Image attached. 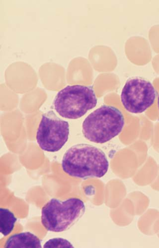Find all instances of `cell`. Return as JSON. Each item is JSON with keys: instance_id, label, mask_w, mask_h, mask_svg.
I'll return each instance as SVG.
<instances>
[{"instance_id": "5b68a950", "label": "cell", "mask_w": 159, "mask_h": 248, "mask_svg": "<svg viewBox=\"0 0 159 248\" xmlns=\"http://www.w3.org/2000/svg\"><path fill=\"white\" fill-rule=\"evenodd\" d=\"M69 134V123L60 119L53 111H50L43 115L36 139L38 146L42 150L55 153L64 146Z\"/></svg>"}, {"instance_id": "3957f363", "label": "cell", "mask_w": 159, "mask_h": 248, "mask_svg": "<svg viewBox=\"0 0 159 248\" xmlns=\"http://www.w3.org/2000/svg\"><path fill=\"white\" fill-rule=\"evenodd\" d=\"M85 211V203L81 199L71 198L62 201L52 199L42 209V223L49 232H63L77 223Z\"/></svg>"}, {"instance_id": "6da1fadb", "label": "cell", "mask_w": 159, "mask_h": 248, "mask_svg": "<svg viewBox=\"0 0 159 248\" xmlns=\"http://www.w3.org/2000/svg\"><path fill=\"white\" fill-rule=\"evenodd\" d=\"M109 168V162L103 151L85 143L71 147L62 161L63 171L77 178H100L106 174Z\"/></svg>"}, {"instance_id": "9c48e42d", "label": "cell", "mask_w": 159, "mask_h": 248, "mask_svg": "<svg viewBox=\"0 0 159 248\" xmlns=\"http://www.w3.org/2000/svg\"><path fill=\"white\" fill-rule=\"evenodd\" d=\"M45 248H73V245L69 241L62 238H55L48 241L44 246Z\"/></svg>"}, {"instance_id": "30bf717a", "label": "cell", "mask_w": 159, "mask_h": 248, "mask_svg": "<svg viewBox=\"0 0 159 248\" xmlns=\"http://www.w3.org/2000/svg\"><path fill=\"white\" fill-rule=\"evenodd\" d=\"M158 109H159V94L158 98Z\"/></svg>"}, {"instance_id": "7a4b0ae2", "label": "cell", "mask_w": 159, "mask_h": 248, "mask_svg": "<svg viewBox=\"0 0 159 248\" xmlns=\"http://www.w3.org/2000/svg\"><path fill=\"white\" fill-rule=\"evenodd\" d=\"M125 120L117 108L104 105L90 114L82 125V133L89 141L96 143L107 142L120 134Z\"/></svg>"}, {"instance_id": "277c9868", "label": "cell", "mask_w": 159, "mask_h": 248, "mask_svg": "<svg viewBox=\"0 0 159 248\" xmlns=\"http://www.w3.org/2000/svg\"><path fill=\"white\" fill-rule=\"evenodd\" d=\"M97 100L92 87L68 86L56 95L53 106L56 112L63 118L77 119L94 108Z\"/></svg>"}, {"instance_id": "52a82bcc", "label": "cell", "mask_w": 159, "mask_h": 248, "mask_svg": "<svg viewBox=\"0 0 159 248\" xmlns=\"http://www.w3.org/2000/svg\"><path fill=\"white\" fill-rule=\"evenodd\" d=\"M6 248H42L41 240L34 234L26 232L10 236L5 245Z\"/></svg>"}, {"instance_id": "8992f818", "label": "cell", "mask_w": 159, "mask_h": 248, "mask_svg": "<svg viewBox=\"0 0 159 248\" xmlns=\"http://www.w3.org/2000/svg\"><path fill=\"white\" fill-rule=\"evenodd\" d=\"M156 96V90L149 80L135 77L127 81L121 93V99L127 111L133 114H141L154 104Z\"/></svg>"}, {"instance_id": "ba28073f", "label": "cell", "mask_w": 159, "mask_h": 248, "mask_svg": "<svg viewBox=\"0 0 159 248\" xmlns=\"http://www.w3.org/2000/svg\"><path fill=\"white\" fill-rule=\"evenodd\" d=\"M17 218L13 212L7 209H0V232L4 236L13 231Z\"/></svg>"}]
</instances>
